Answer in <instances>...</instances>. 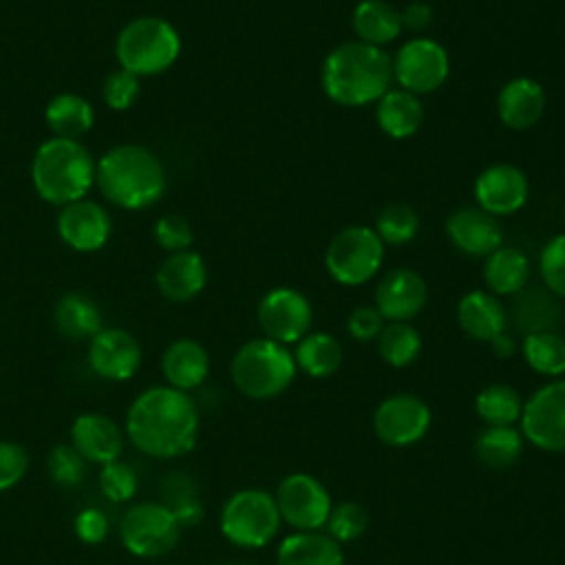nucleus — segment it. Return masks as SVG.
<instances>
[{
  "mask_svg": "<svg viewBox=\"0 0 565 565\" xmlns=\"http://www.w3.org/2000/svg\"><path fill=\"white\" fill-rule=\"evenodd\" d=\"M126 437L137 450L157 459H174L196 446L199 408L194 399L172 386L141 391L126 411Z\"/></svg>",
  "mask_w": 565,
  "mask_h": 565,
  "instance_id": "obj_1",
  "label": "nucleus"
},
{
  "mask_svg": "<svg viewBox=\"0 0 565 565\" xmlns=\"http://www.w3.org/2000/svg\"><path fill=\"white\" fill-rule=\"evenodd\" d=\"M393 79V60L373 44L353 40L338 44L322 64V88L340 106L377 102Z\"/></svg>",
  "mask_w": 565,
  "mask_h": 565,
  "instance_id": "obj_2",
  "label": "nucleus"
},
{
  "mask_svg": "<svg viewBox=\"0 0 565 565\" xmlns=\"http://www.w3.org/2000/svg\"><path fill=\"white\" fill-rule=\"evenodd\" d=\"M95 185L108 203L124 210H143L161 199L166 170L152 150L121 143L95 163Z\"/></svg>",
  "mask_w": 565,
  "mask_h": 565,
  "instance_id": "obj_3",
  "label": "nucleus"
},
{
  "mask_svg": "<svg viewBox=\"0 0 565 565\" xmlns=\"http://www.w3.org/2000/svg\"><path fill=\"white\" fill-rule=\"evenodd\" d=\"M31 183L51 205L86 199L95 185V159L77 139L51 137L42 141L31 161Z\"/></svg>",
  "mask_w": 565,
  "mask_h": 565,
  "instance_id": "obj_4",
  "label": "nucleus"
},
{
  "mask_svg": "<svg viewBox=\"0 0 565 565\" xmlns=\"http://www.w3.org/2000/svg\"><path fill=\"white\" fill-rule=\"evenodd\" d=\"M181 53L177 29L157 15H141L121 26L115 40V57L119 68L132 75L150 77L168 71Z\"/></svg>",
  "mask_w": 565,
  "mask_h": 565,
  "instance_id": "obj_5",
  "label": "nucleus"
},
{
  "mask_svg": "<svg viewBox=\"0 0 565 565\" xmlns=\"http://www.w3.org/2000/svg\"><path fill=\"white\" fill-rule=\"evenodd\" d=\"M294 353L269 338L247 340L232 358V382L249 399H271L296 377Z\"/></svg>",
  "mask_w": 565,
  "mask_h": 565,
  "instance_id": "obj_6",
  "label": "nucleus"
},
{
  "mask_svg": "<svg viewBox=\"0 0 565 565\" xmlns=\"http://www.w3.org/2000/svg\"><path fill=\"white\" fill-rule=\"evenodd\" d=\"M280 512L271 492L260 488H245L234 492L221 510V534L236 547H265L280 530Z\"/></svg>",
  "mask_w": 565,
  "mask_h": 565,
  "instance_id": "obj_7",
  "label": "nucleus"
},
{
  "mask_svg": "<svg viewBox=\"0 0 565 565\" xmlns=\"http://www.w3.org/2000/svg\"><path fill=\"white\" fill-rule=\"evenodd\" d=\"M384 258V243L375 230L349 225L340 230L324 254V265L331 278L340 285H362L371 280Z\"/></svg>",
  "mask_w": 565,
  "mask_h": 565,
  "instance_id": "obj_8",
  "label": "nucleus"
},
{
  "mask_svg": "<svg viewBox=\"0 0 565 565\" xmlns=\"http://www.w3.org/2000/svg\"><path fill=\"white\" fill-rule=\"evenodd\" d=\"M181 525L161 501L130 505L119 521L124 547L139 558H159L179 543Z\"/></svg>",
  "mask_w": 565,
  "mask_h": 565,
  "instance_id": "obj_9",
  "label": "nucleus"
},
{
  "mask_svg": "<svg viewBox=\"0 0 565 565\" xmlns=\"http://www.w3.org/2000/svg\"><path fill=\"white\" fill-rule=\"evenodd\" d=\"M521 435L545 452H565V380H552L523 402Z\"/></svg>",
  "mask_w": 565,
  "mask_h": 565,
  "instance_id": "obj_10",
  "label": "nucleus"
},
{
  "mask_svg": "<svg viewBox=\"0 0 565 565\" xmlns=\"http://www.w3.org/2000/svg\"><path fill=\"white\" fill-rule=\"evenodd\" d=\"M276 505L280 519L298 532L324 527L331 512L329 490L307 472L287 475L276 488Z\"/></svg>",
  "mask_w": 565,
  "mask_h": 565,
  "instance_id": "obj_11",
  "label": "nucleus"
},
{
  "mask_svg": "<svg viewBox=\"0 0 565 565\" xmlns=\"http://www.w3.org/2000/svg\"><path fill=\"white\" fill-rule=\"evenodd\" d=\"M450 71V60L446 49L430 38H415L399 46L393 57V77L399 88L415 95L437 90Z\"/></svg>",
  "mask_w": 565,
  "mask_h": 565,
  "instance_id": "obj_12",
  "label": "nucleus"
},
{
  "mask_svg": "<svg viewBox=\"0 0 565 565\" xmlns=\"http://www.w3.org/2000/svg\"><path fill=\"white\" fill-rule=\"evenodd\" d=\"M256 318L265 338L287 347L296 344L309 333L313 311L309 300L298 289L276 287L260 298Z\"/></svg>",
  "mask_w": 565,
  "mask_h": 565,
  "instance_id": "obj_13",
  "label": "nucleus"
},
{
  "mask_svg": "<svg viewBox=\"0 0 565 565\" xmlns=\"http://www.w3.org/2000/svg\"><path fill=\"white\" fill-rule=\"evenodd\" d=\"M430 426V408L411 393H395L382 399L373 413V430L380 441L393 448L417 444Z\"/></svg>",
  "mask_w": 565,
  "mask_h": 565,
  "instance_id": "obj_14",
  "label": "nucleus"
},
{
  "mask_svg": "<svg viewBox=\"0 0 565 565\" xmlns=\"http://www.w3.org/2000/svg\"><path fill=\"white\" fill-rule=\"evenodd\" d=\"M141 364V347L137 338L117 327H104L88 340V366L108 382L130 380Z\"/></svg>",
  "mask_w": 565,
  "mask_h": 565,
  "instance_id": "obj_15",
  "label": "nucleus"
},
{
  "mask_svg": "<svg viewBox=\"0 0 565 565\" xmlns=\"http://www.w3.org/2000/svg\"><path fill=\"white\" fill-rule=\"evenodd\" d=\"M527 194V177L512 163H492L475 181V201L492 216L514 214L525 205Z\"/></svg>",
  "mask_w": 565,
  "mask_h": 565,
  "instance_id": "obj_16",
  "label": "nucleus"
},
{
  "mask_svg": "<svg viewBox=\"0 0 565 565\" xmlns=\"http://www.w3.org/2000/svg\"><path fill=\"white\" fill-rule=\"evenodd\" d=\"M110 214L90 199L62 205L57 214V234L75 252H97L110 238Z\"/></svg>",
  "mask_w": 565,
  "mask_h": 565,
  "instance_id": "obj_17",
  "label": "nucleus"
},
{
  "mask_svg": "<svg viewBox=\"0 0 565 565\" xmlns=\"http://www.w3.org/2000/svg\"><path fill=\"white\" fill-rule=\"evenodd\" d=\"M428 298L426 280L413 269H391L375 287V309L388 322H408L415 318Z\"/></svg>",
  "mask_w": 565,
  "mask_h": 565,
  "instance_id": "obj_18",
  "label": "nucleus"
},
{
  "mask_svg": "<svg viewBox=\"0 0 565 565\" xmlns=\"http://www.w3.org/2000/svg\"><path fill=\"white\" fill-rule=\"evenodd\" d=\"M71 444L90 463L106 466L124 452L121 426L102 413H82L71 426Z\"/></svg>",
  "mask_w": 565,
  "mask_h": 565,
  "instance_id": "obj_19",
  "label": "nucleus"
},
{
  "mask_svg": "<svg viewBox=\"0 0 565 565\" xmlns=\"http://www.w3.org/2000/svg\"><path fill=\"white\" fill-rule=\"evenodd\" d=\"M446 234L450 243L468 256H488L501 247L503 230L497 216L481 207H461L446 221Z\"/></svg>",
  "mask_w": 565,
  "mask_h": 565,
  "instance_id": "obj_20",
  "label": "nucleus"
},
{
  "mask_svg": "<svg viewBox=\"0 0 565 565\" xmlns=\"http://www.w3.org/2000/svg\"><path fill=\"white\" fill-rule=\"evenodd\" d=\"M157 289L172 302H188L196 298L207 282V267L201 254L192 249L174 252L163 258L154 274Z\"/></svg>",
  "mask_w": 565,
  "mask_h": 565,
  "instance_id": "obj_21",
  "label": "nucleus"
},
{
  "mask_svg": "<svg viewBox=\"0 0 565 565\" xmlns=\"http://www.w3.org/2000/svg\"><path fill=\"white\" fill-rule=\"evenodd\" d=\"M545 110V90L532 77H514L499 90L497 115L512 130L532 128Z\"/></svg>",
  "mask_w": 565,
  "mask_h": 565,
  "instance_id": "obj_22",
  "label": "nucleus"
},
{
  "mask_svg": "<svg viewBox=\"0 0 565 565\" xmlns=\"http://www.w3.org/2000/svg\"><path fill=\"white\" fill-rule=\"evenodd\" d=\"M161 371L168 386L190 393L205 382L210 373V355L196 340L181 338L166 347L161 355Z\"/></svg>",
  "mask_w": 565,
  "mask_h": 565,
  "instance_id": "obj_23",
  "label": "nucleus"
},
{
  "mask_svg": "<svg viewBox=\"0 0 565 565\" xmlns=\"http://www.w3.org/2000/svg\"><path fill=\"white\" fill-rule=\"evenodd\" d=\"M512 318L519 331L525 335L554 331L563 322V307L545 285H525L512 296Z\"/></svg>",
  "mask_w": 565,
  "mask_h": 565,
  "instance_id": "obj_24",
  "label": "nucleus"
},
{
  "mask_svg": "<svg viewBox=\"0 0 565 565\" xmlns=\"http://www.w3.org/2000/svg\"><path fill=\"white\" fill-rule=\"evenodd\" d=\"M457 322L468 338L490 342L494 335L505 331L508 313L494 294L475 289L461 296L457 305Z\"/></svg>",
  "mask_w": 565,
  "mask_h": 565,
  "instance_id": "obj_25",
  "label": "nucleus"
},
{
  "mask_svg": "<svg viewBox=\"0 0 565 565\" xmlns=\"http://www.w3.org/2000/svg\"><path fill=\"white\" fill-rule=\"evenodd\" d=\"M276 565H344V554L324 532H294L280 541Z\"/></svg>",
  "mask_w": 565,
  "mask_h": 565,
  "instance_id": "obj_26",
  "label": "nucleus"
},
{
  "mask_svg": "<svg viewBox=\"0 0 565 565\" xmlns=\"http://www.w3.org/2000/svg\"><path fill=\"white\" fill-rule=\"evenodd\" d=\"M377 124L393 139L413 137L424 121V104L419 97L404 88H388L377 99Z\"/></svg>",
  "mask_w": 565,
  "mask_h": 565,
  "instance_id": "obj_27",
  "label": "nucleus"
},
{
  "mask_svg": "<svg viewBox=\"0 0 565 565\" xmlns=\"http://www.w3.org/2000/svg\"><path fill=\"white\" fill-rule=\"evenodd\" d=\"M53 322L64 338L75 342L90 340L104 329V318L95 300L77 291H68L57 300Z\"/></svg>",
  "mask_w": 565,
  "mask_h": 565,
  "instance_id": "obj_28",
  "label": "nucleus"
},
{
  "mask_svg": "<svg viewBox=\"0 0 565 565\" xmlns=\"http://www.w3.org/2000/svg\"><path fill=\"white\" fill-rule=\"evenodd\" d=\"M483 280L494 296H514L530 280V260L516 247H497L486 256Z\"/></svg>",
  "mask_w": 565,
  "mask_h": 565,
  "instance_id": "obj_29",
  "label": "nucleus"
},
{
  "mask_svg": "<svg viewBox=\"0 0 565 565\" xmlns=\"http://www.w3.org/2000/svg\"><path fill=\"white\" fill-rule=\"evenodd\" d=\"M353 31L360 42L380 46L393 42L402 31L399 11L386 0H362L351 15Z\"/></svg>",
  "mask_w": 565,
  "mask_h": 565,
  "instance_id": "obj_30",
  "label": "nucleus"
},
{
  "mask_svg": "<svg viewBox=\"0 0 565 565\" xmlns=\"http://www.w3.org/2000/svg\"><path fill=\"white\" fill-rule=\"evenodd\" d=\"M44 119L53 137L79 141V137H84L93 128L95 110L82 95L60 93L53 99H49L44 108Z\"/></svg>",
  "mask_w": 565,
  "mask_h": 565,
  "instance_id": "obj_31",
  "label": "nucleus"
},
{
  "mask_svg": "<svg viewBox=\"0 0 565 565\" xmlns=\"http://www.w3.org/2000/svg\"><path fill=\"white\" fill-rule=\"evenodd\" d=\"M294 360H296V366L307 375L329 377L340 369L344 360V351H342V344L331 333L316 331V333H307L302 340L296 342Z\"/></svg>",
  "mask_w": 565,
  "mask_h": 565,
  "instance_id": "obj_32",
  "label": "nucleus"
},
{
  "mask_svg": "<svg viewBox=\"0 0 565 565\" xmlns=\"http://www.w3.org/2000/svg\"><path fill=\"white\" fill-rule=\"evenodd\" d=\"M523 441L514 426H486L475 439V457L488 468L503 470L521 459Z\"/></svg>",
  "mask_w": 565,
  "mask_h": 565,
  "instance_id": "obj_33",
  "label": "nucleus"
},
{
  "mask_svg": "<svg viewBox=\"0 0 565 565\" xmlns=\"http://www.w3.org/2000/svg\"><path fill=\"white\" fill-rule=\"evenodd\" d=\"M475 411L488 426H514L521 419L523 399L508 384H490L477 393Z\"/></svg>",
  "mask_w": 565,
  "mask_h": 565,
  "instance_id": "obj_34",
  "label": "nucleus"
},
{
  "mask_svg": "<svg viewBox=\"0 0 565 565\" xmlns=\"http://www.w3.org/2000/svg\"><path fill=\"white\" fill-rule=\"evenodd\" d=\"M380 358L395 369H404L419 358L422 335L408 322H388L375 338Z\"/></svg>",
  "mask_w": 565,
  "mask_h": 565,
  "instance_id": "obj_35",
  "label": "nucleus"
},
{
  "mask_svg": "<svg viewBox=\"0 0 565 565\" xmlns=\"http://www.w3.org/2000/svg\"><path fill=\"white\" fill-rule=\"evenodd\" d=\"M521 351L532 371L550 377H558L565 373V338L556 331L525 335Z\"/></svg>",
  "mask_w": 565,
  "mask_h": 565,
  "instance_id": "obj_36",
  "label": "nucleus"
},
{
  "mask_svg": "<svg viewBox=\"0 0 565 565\" xmlns=\"http://www.w3.org/2000/svg\"><path fill=\"white\" fill-rule=\"evenodd\" d=\"M161 490H163L161 503L174 514L181 527H192L203 519V503L199 497V488L188 475L183 472L170 475L163 481Z\"/></svg>",
  "mask_w": 565,
  "mask_h": 565,
  "instance_id": "obj_37",
  "label": "nucleus"
},
{
  "mask_svg": "<svg viewBox=\"0 0 565 565\" xmlns=\"http://www.w3.org/2000/svg\"><path fill=\"white\" fill-rule=\"evenodd\" d=\"M375 234L382 243L388 245H404L415 238L419 230L417 212L406 203H388L380 210L375 218Z\"/></svg>",
  "mask_w": 565,
  "mask_h": 565,
  "instance_id": "obj_38",
  "label": "nucleus"
},
{
  "mask_svg": "<svg viewBox=\"0 0 565 565\" xmlns=\"http://www.w3.org/2000/svg\"><path fill=\"white\" fill-rule=\"evenodd\" d=\"M46 472L62 488H77L86 477V459L73 444H55L46 455Z\"/></svg>",
  "mask_w": 565,
  "mask_h": 565,
  "instance_id": "obj_39",
  "label": "nucleus"
},
{
  "mask_svg": "<svg viewBox=\"0 0 565 565\" xmlns=\"http://www.w3.org/2000/svg\"><path fill=\"white\" fill-rule=\"evenodd\" d=\"M366 525H369L366 510L355 501H342V503L333 505L329 512V519L324 523L327 534L338 543H349V541L360 539L364 534Z\"/></svg>",
  "mask_w": 565,
  "mask_h": 565,
  "instance_id": "obj_40",
  "label": "nucleus"
},
{
  "mask_svg": "<svg viewBox=\"0 0 565 565\" xmlns=\"http://www.w3.org/2000/svg\"><path fill=\"white\" fill-rule=\"evenodd\" d=\"M137 472L126 461H110L99 470V490L113 503H126L137 494Z\"/></svg>",
  "mask_w": 565,
  "mask_h": 565,
  "instance_id": "obj_41",
  "label": "nucleus"
},
{
  "mask_svg": "<svg viewBox=\"0 0 565 565\" xmlns=\"http://www.w3.org/2000/svg\"><path fill=\"white\" fill-rule=\"evenodd\" d=\"M543 285L558 298H565V234L552 236L539 256Z\"/></svg>",
  "mask_w": 565,
  "mask_h": 565,
  "instance_id": "obj_42",
  "label": "nucleus"
},
{
  "mask_svg": "<svg viewBox=\"0 0 565 565\" xmlns=\"http://www.w3.org/2000/svg\"><path fill=\"white\" fill-rule=\"evenodd\" d=\"M141 93V79L126 68L113 71L102 86V97L113 110H128Z\"/></svg>",
  "mask_w": 565,
  "mask_h": 565,
  "instance_id": "obj_43",
  "label": "nucleus"
},
{
  "mask_svg": "<svg viewBox=\"0 0 565 565\" xmlns=\"http://www.w3.org/2000/svg\"><path fill=\"white\" fill-rule=\"evenodd\" d=\"M152 236H154V243L170 254L190 249V245L194 241V232H192L190 223L177 214L161 216L152 227Z\"/></svg>",
  "mask_w": 565,
  "mask_h": 565,
  "instance_id": "obj_44",
  "label": "nucleus"
},
{
  "mask_svg": "<svg viewBox=\"0 0 565 565\" xmlns=\"http://www.w3.org/2000/svg\"><path fill=\"white\" fill-rule=\"evenodd\" d=\"M29 470V452L18 441L0 439V492L18 486Z\"/></svg>",
  "mask_w": 565,
  "mask_h": 565,
  "instance_id": "obj_45",
  "label": "nucleus"
},
{
  "mask_svg": "<svg viewBox=\"0 0 565 565\" xmlns=\"http://www.w3.org/2000/svg\"><path fill=\"white\" fill-rule=\"evenodd\" d=\"M382 329H384V318L380 316V311L373 305H360L347 318L349 335L360 342L375 340Z\"/></svg>",
  "mask_w": 565,
  "mask_h": 565,
  "instance_id": "obj_46",
  "label": "nucleus"
},
{
  "mask_svg": "<svg viewBox=\"0 0 565 565\" xmlns=\"http://www.w3.org/2000/svg\"><path fill=\"white\" fill-rule=\"evenodd\" d=\"M108 527L106 514L97 508H84L73 519V530L86 545H99L108 536Z\"/></svg>",
  "mask_w": 565,
  "mask_h": 565,
  "instance_id": "obj_47",
  "label": "nucleus"
},
{
  "mask_svg": "<svg viewBox=\"0 0 565 565\" xmlns=\"http://www.w3.org/2000/svg\"><path fill=\"white\" fill-rule=\"evenodd\" d=\"M399 20H402V29L419 33L428 29V24L433 22V9L426 2H411L399 11Z\"/></svg>",
  "mask_w": 565,
  "mask_h": 565,
  "instance_id": "obj_48",
  "label": "nucleus"
},
{
  "mask_svg": "<svg viewBox=\"0 0 565 565\" xmlns=\"http://www.w3.org/2000/svg\"><path fill=\"white\" fill-rule=\"evenodd\" d=\"M490 347H492V351H494V355H499V358H512L514 353H516V340L510 335V333H505V331H501L499 335H494L492 340H490Z\"/></svg>",
  "mask_w": 565,
  "mask_h": 565,
  "instance_id": "obj_49",
  "label": "nucleus"
},
{
  "mask_svg": "<svg viewBox=\"0 0 565 565\" xmlns=\"http://www.w3.org/2000/svg\"><path fill=\"white\" fill-rule=\"evenodd\" d=\"M230 565H245V563H230Z\"/></svg>",
  "mask_w": 565,
  "mask_h": 565,
  "instance_id": "obj_50",
  "label": "nucleus"
}]
</instances>
